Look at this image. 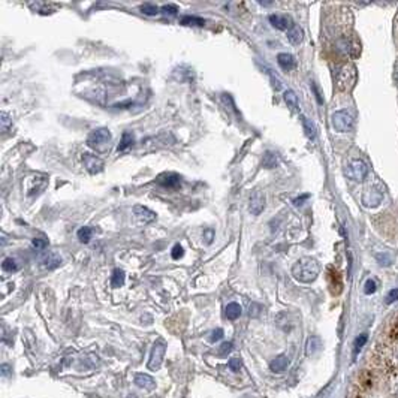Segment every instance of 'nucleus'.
I'll list each match as a JSON object with an SVG mask.
<instances>
[{
  "label": "nucleus",
  "mask_w": 398,
  "mask_h": 398,
  "mask_svg": "<svg viewBox=\"0 0 398 398\" xmlns=\"http://www.w3.org/2000/svg\"><path fill=\"white\" fill-rule=\"evenodd\" d=\"M369 174V168L363 160H352L346 166V175L354 181H363Z\"/></svg>",
  "instance_id": "obj_5"
},
{
  "label": "nucleus",
  "mask_w": 398,
  "mask_h": 398,
  "mask_svg": "<svg viewBox=\"0 0 398 398\" xmlns=\"http://www.w3.org/2000/svg\"><path fill=\"white\" fill-rule=\"evenodd\" d=\"M213 235H214V232H213L211 229H207V231H205V238H207V243H208V244L211 243V237H213Z\"/></svg>",
  "instance_id": "obj_41"
},
{
  "label": "nucleus",
  "mask_w": 398,
  "mask_h": 398,
  "mask_svg": "<svg viewBox=\"0 0 398 398\" xmlns=\"http://www.w3.org/2000/svg\"><path fill=\"white\" fill-rule=\"evenodd\" d=\"M397 300H398V289L390 291V294H388V297H387V304H393V303H396Z\"/></svg>",
  "instance_id": "obj_34"
},
{
  "label": "nucleus",
  "mask_w": 398,
  "mask_h": 398,
  "mask_svg": "<svg viewBox=\"0 0 398 398\" xmlns=\"http://www.w3.org/2000/svg\"><path fill=\"white\" fill-rule=\"evenodd\" d=\"M156 183L165 189H177L181 183V177L174 172H166V174H160Z\"/></svg>",
  "instance_id": "obj_9"
},
{
  "label": "nucleus",
  "mask_w": 398,
  "mask_h": 398,
  "mask_svg": "<svg viewBox=\"0 0 398 398\" xmlns=\"http://www.w3.org/2000/svg\"><path fill=\"white\" fill-rule=\"evenodd\" d=\"M367 340H369V336L367 334H361V336H358L357 337V340H355V345H354V352H355V355L357 354H360V351L366 346V343H367Z\"/></svg>",
  "instance_id": "obj_27"
},
{
  "label": "nucleus",
  "mask_w": 398,
  "mask_h": 398,
  "mask_svg": "<svg viewBox=\"0 0 398 398\" xmlns=\"http://www.w3.org/2000/svg\"><path fill=\"white\" fill-rule=\"evenodd\" d=\"M133 142H135V138H133V135L132 133H129V132H124L123 133V136H121V141H120V144H118V151H126L127 148H130L132 145H133Z\"/></svg>",
  "instance_id": "obj_21"
},
{
  "label": "nucleus",
  "mask_w": 398,
  "mask_h": 398,
  "mask_svg": "<svg viewBox=\"0 0 398 398\" xmlns=\"http://www.w3.org/2000/svg\"><path fill=\"white\" fill-rule=\"evenodd\" d=\"M181 24L183 25H192V27H202L205 24V21L199 16H190V15H186L181 18Z\"/></svg>",
  "instance_id": "obj_24"
},
{
  "label": "nucleus",
  "mask_w": 398,
  "mask_h": 398,
  "mask_svg": "<svg viewBox=\"0 0 398 398\" xmlns=\"http://www.w3.org/2000/svg\"><path fill=\"white\" fill-rule=\"evenodd\" d=\"M321 267L313 258H303L292 267V276L301 283H312L318 279Z\"/></svg>",
  "instance_id": "obj_1"
},
{
  "label": "nucleus",
  "mask_w": 398,
  "mask_h": 398,
  "mask_svg": "<svg viewBox=\"0 0 398 398\" xmlns=\"http://www.w3.org/2000/svg\"><path fill=\"white\" fill-rule=\"evenodd\" d=\"M1 267H3V270H4V271H7V273H15V271L18 270V265H16L15 259H10V258L4 259Z\"/></svg>",
  "instance_id": "obj_29"
},
{
  "label": "nucleus",
  "mask_w": 398,
  "mask_h": 398,
  "mask_svg": "<svg viewBox=\"0 0 398 398\" xmlns=\"http://www.w3.org/2000/svg\"><path fill=\"white\" fill-rule=\"evenodd\" d=\"M357 78H358L357 67L352 63L345 64L337 73V87H339V90L351 91L355 87V84H357Z\"/></svg>",
  "instance_id": "obj_2"
},
{
  "label": "nucleus",
  "mask_w": 398,
  "mask_h": 398,
  "mask_svg": "<svg viewBox=\"0 0 398 398\" xmlns=\"http://www.w3.org/2000/svg\"><path fill=\"white\" fill-rule=\"evenodd\" d=\"M331 123H333V127L334 130L340 132V133H345V132H349L354 126V118L349 112L346 111H337L333 114V118H331Z\"/></svg>",
  "instance_id": "obj_4"
},
{
  "label": "nucleus",
  "mask_w": 398,
  "mask_h": 398,
  "mask_svg": "<svg viewBox=\"0 0 398 398\" xmlns=\"http://www.w3.org/2000/svg\"><path fill=\"white\" fill-rule=\"evenodd\" d=\"M124 271L120 270V268H115L114 273H112V277H111V285L112 288H120L124 285Z\"/></svg>",
  "instance_id": "obj_23"
},
{
  "label": "nucleus",
  "mask_w": 398,
  "mask_h": 398,
  "mask_svg": "<svg viewBox=\"0 0 398 398\" xmlns=\"http://www.w3.org/2000/svg\"><path fill=\"white\" fill-rule=\"evenodd\" d=\"M270 22H271V25L276 27L277 30H289V28L292 27L289 18L285 16V15H279V13L270 15Z\"/></svg>",
  "instance_id": "obj_12"
},
{
  "label": "nucleus",
  "mask_w": 398,
  "mask_h": 398,
  "mask_svg": "<svg viewBox=\"0 0 398 398\" xmlns=\"http://www.w3.org/2000/svg\"><path fill=\"white\" fill-rule=\"evenodd\" d=\"M31 244H33V246H34L36 249H39V250H40V249L46 247V244H48V243H46L45 240H40V238H34V240L31 241Z\"/></svg>",
  "instance_id": "obj_35"
},
{
  "label": "nucleus",
  "mask_w": 398,
  "mask_h": 398,
  "mask_svg": "<svg viewBox=\"0 0 398 398\" xmlns=\"http://www.w3.org/2000/svg\"><path fill=\"white\" fill-rule=\"evenodd\" d=\"M48 262H52V264H48V265H46V268H48V270H54V268H55V267L60 264V259H58V258H51Z\"/></svg>",
  "instance_id": "obj_38"
},
{
  "label": "nucleus",
  "mask_w": 398,
  "mask_h": 398,
  "mask_svg": "<svg viewBox=\"0 0 398 398\" xmlns=\"http://www.w3.org/2000/svg\"><path fill=\"white\" fill-rule=\"evenodd\" d=\"M261 4H264V6H271L273 3H271V1H261Z\"/></svg>",
  "instance_id": "obj_42"
},
{
  "label": "nucleus",
  "mask_w": 398,
  "mask_h": 398,
  "mask_svg": "<svg viewBox=\"0 0 398 398\" xmlns=\"http://www.w3.org/2000/svg\"><path fill=\"white\" fill-rule=\"evenodd\" d=\"M220 349H222V354H229L232 349V343H223Z\"/></svg>",
  "instance_id": "obj_40"
},
{
  "label": "nucleus",
  "mask_w": 398,
  "mask_h": 398,
  "mask_svg": "<svg viewBox=\"0 0 398 398\" xmlns=\"http://www.w3.org/2000/svg\"><path fill=\"white\" fill-rule=\"evenodd\" d=\"M141 12H142L144 15L153 16V15H157V13H159V7H157L154 3H142V4H141Z\"/></svg>",
  "instance_id": "obj_26"
},
{
  "label": "nucleus",
  "mask_w": 398,
  "mask_h": 398,
  "mask_svg": "<svg viewBox=\"0 0 398 398\" xmlns=\"http://www.w3.org/2000/svg\"><path fill=\"white\" fill-rule=\"evenodd\" d=\"M321 346H322V343H321L319 337H310L309 342H307V346H306V354L307 355H315L321 349Z\"/></svg>",
  "instance_id": "obj_22"
},
{
  "label": "nucleus",
  "mask_w": 398,
  "mask_h": 398,
  "mask_svg": "<svg viewBox=\"0 0 398 398\" xmlns=\"http://www.w3.org/2000/svg\"><path fill=\"white\" fill-rule=\"evenodd\" d=\"M222 337H223V330L217 328V330L213 331V334H211V342H217V340H220Z\"/></svg>",
  "instance_id": "obj_36"
},
{
  "label": "nucleus",
  "mask_w": 398,
  "mask_h": 398,
  "mask_svg": "<svg viewBox=\"0 0 398 398\" xmlns=\"http://www.w3.org/2000/svg\"><path fill=\"white\" fill-rule=\"evenodd\" d=\"M376 289H378V283H376L373 279H370V280H367V282H366V285H364V292H366L367 295H372V294H375V292H376Z\"/></svg>",
  "instance_id": "obj_30"
},
{
  "label": "nucleus",
  "mask_w": 398,
  "mask_h": 398,
  "mask_svg": "<svg viewBox=\"0 0 398 398\" xmlns=\"http://www.w3.org/2000/svg\"><path fill=\"white\" fill-rule=\"evenodd\" d=\"M277 163H279V160H277L276 153H273V151H267V153L264 154V157H262V166H264V168L271 169V168H276Z\"/></svg>",
  "instance_id": "obj_20"
},
{
  "label": "nucleus",
  "mask_w": 398,
  "mask_h": 398,
  "mask_svg": "<svg viewBox=\"0 0 398 398\" xmlns=\"http://www.w3.org/2000/svg\"><path fill=\"white\" fill-rule=\"evenodd\" d=\"M82 162H84L85 169H87L90 174H99V172L103 169V162H102L97 156H94V154L84 153V154H82Z\"/></svg>",
  "instance_id": "obj_8"
},
{
  "label": "nucleus",
  "mask_w": 398,
  "mask_h": 398,
  "mask_svg": "<svg viewBox=\"0 0 398 398\" xmlns=\"http://www.w3.org/2000/svg\"><path fill=\"white\" fill-rule=\"evenodd\" d=\"M183 255H184V250H183V247H181L180 244H175V246H174V249H172V252H171V256H172V259H180V258H183Z\"/></svg>",
  "instance_id": "obj_32"
},
{
  "label": "nucleus",
  "mask_w": 398,
  "mask_h": 398,
  "mask_svg": "<svg viewBox=\"0 0 398 398\" xmlns=\"http://www.w3.org/2000/svg\"><path fill=\"white\" fill-rule=\"evenodd\" d=\"M277 63L282 69L285 70H292L295 66H297V60L292 54H288V52H280L277 55Z\"/></svg>",
  "instance_id": "obj_13"
},
{
  "label": "nucleus",
  "mask_w": 398,
  "mask_h": 398,
  "mask_svg": "<svg viewBox=\"0 0 398 398\" xmlns=\"http://www.w3.org/2000/svg\"><path fill=\"white\" fill-rule=\"evenodd\" d=\"M132 211H133L135 217H136L139 222H142V223H151V222L156 220V217H157L154 211H151L150 208H147V207H144V205H135V207L132 208Z\"/></svg>",
  "instance_id": "obj_10"
},
{
  "label": "nucleus",
  "mask_w": 398,
  "mask_h": 398,
  "mask_svg": "<svg viewBox=\"0 0 398 398\" xmlns=\"http://www.w3.org/2000/svg\"><path fill=\"white\" fill-rule=\"evenodd\" d=\"M160 10H162L166 16H175V15L178 13V7H177L175 4H166V6H163Z\"/></svg>",
  "instance_id": "obj_31"
},
{
  "label": "nucleus",
  "mask_w": 398,
  "mask_h": 398,
  "mask_svg": "<svg viewBox=\"0 0 398 398\" xmlns=\"http://www.w3.org/2000/svg\"><path fill=\"white\" fill-rule=\"evenodd\" d=\"M288 364H289V363H288V358L283 357V355H280V357H277L276 360L271 361L270 369H271V372H274V373H282V372L286 370Z\"/></svg>",
  "instance_id": "obj_16"
},
{
  "label": "nucleus",
  "mask_w": 398,
  "mask_h": 398,
  "mask_svg": "<svg viewBox=\"0 0 398 398\" xmlns=\"http://www.w3.org/2000/svg\"><path fill=\"white\" fill-rule=\"evenodd\" d=\"M312 88H313V91H315V96H316L318 102H319V103H324L322 94H321V91H319V88H318V85H316L315 82H312Z\"/></svg>",
  "instance_id": "obj_37"
},
{
  "label": "nucleus",
  "mask_w": 398,
  "mask_h": 398,
  "mask_svg": "<svg viewBox=\"0 0 398 398\" xmlns=\"http://www.w3.org/2000/svg\"><path fill=\"white\" fill-rule=\"evenodd\" d=\"M283 99H285V102H286V105L291 108V109H294V111H297L298 108H300V103H298V97H297V94L292 91V90H286L285 91V94H283Z\"/></svg>",
  "instance_id": "obj_19"
},
{
  "label": "nucleus",
  "mask_w": 398,
  "mask_h": 398,
  "mask_svg": "<svg viewBox=\"0 0 398 398\" xmlns=\"http://www.w3.org/2000/svg\"><path fill=\"white\" fill-rule=\"evenodd\" d=\"M91 234H93V229L91 228H88V226H82L81 229H78V238H79V241L81 243H84V244H87L88 241H90V238H91Z\"/></svg>",
  "instance_id": "obj_25"
},
{
  "label": "nucleus",
  "mask_w": 398,
  "mask_h": 398,
  "mask_svg": "<svg viewBox=\"0 0 398 398\" xmlns=\"http://www.w3.org/2000/svg\"><path fill=\"white\" fill-rule=\"evenodd\" d=\"M228 366H229V369H231L232 372H238L240 367H241V361H240L238 358H232V360L228 363Z\"/></svg>",
  "instance_id": "obj_33"
},
{
  "label": "nucleus",
  "mask_w": 398,
  "mask_h": 398,
  "mask_svg": "<svg viewBox=\"0 0 398 398\" xmlns=\"http://www.w3.org/2000/svg\"><path fill=\"white\" fill-rule=\"evenodd\" d=\"M135 385H138L139 388H144V390H153L156 384H154L153 378H150L148 375L139 373L135 376Z\"/></svg>",
  "instance_id": "obj_15"
},
{
  "label": "nucleus",
  "mask_w": 398,
  "mask_h": 398,
  "mask_svg": "<svg viewBox=\"0 0 398 398\" xmlns=\"http://www.w3.org/2000/svg\"><path fill=\"white\" fill-rule=\"evenodd\" d=\"M264 208H265V193L261 190H255L249 199V210L252 214L258 216L264 211Z\"/></svg>",
  "instance_id": "obj_7"
},
{
  "label": "nucleus",
  "mask_w": 398,
  "mask_h": 398,
  "mask_svg": "<svg viewBox=\"0 0 398 398\" xmlns=\"http://www.w3.org/2000/svg\"><path fill=\"white\" fill-rule=\"evenodd\" d=\"M225 315L229 321H235L241 316V306L238 303H231L225 309Z\"/></svg>",
  "instance_id": "obj_17"
},
{
  "label": "nucleus",
  "mask_w": 398,
  "mask_h": 398,
  "mask_svg": "<svg viewBox=\"0 0 398 398\" xmlns=\"http://www.w3.org/2000/svg\"><path fill=\"white\" fill-rule=\"evenodd\" d=\"M165 352H166V345L162 342V340H157L153 346V351H151V357H150V361H148V369L151 372L157 370L163 361V357H165Z\"/></svg>",
  "instance_id": "obj_6"
},
{
  "label": "nucleus",
  "mask_w": 398,
  "mask_h": 398,
  "mask_svg": "<svg viewBox=\"0 0 398 398\" xmlns=\"http://www.w3.org/2000/svg\"><path fill=\"white\" fill-rule=\"evenodd\" d=\"M309 198H310V195H307V193H306V195H303V196H300V198L294 199V204H295V205H303V204H304V201H306V199H309Z\"/></svg>",
  "instance_id": "obj_39"
},
{
  "label": "nucleus",
  "mask_w": 398,
  "mask_h": 398,
  "mask_svg": "<svg viewBox=\"0 0 398 398\" xmlns=\"http://www.w3.org/2000/svg\"><path fill=\"white\" fill-rule=\"evenodd\" d=\"M288 39H289V42L294 43V45L301 43L303 39H304V31H303V28H301L300 25H297V24H292V27L288 30Z\"/></svg>",
  "instance_id": "obj_14"
},
{
  "label": "nucleus",
  "mask_w": 398,
  "mask_h": 398,
  "mask_svg": "<svg viewBox=\"0 0 398 398\" xmlns=\"http://www.w3.org/2000/svg\"><path fill=\"white\" fill-rule=\"evenodd\" d=\"M109 141H111V132L106 127H100V129L93 130L87 138L88 147L96 148V150H102L105 145H108Z\"/></svg>",
  "instance_id": "obj_3"
},
{
  "label": "nucleus",
  "mask_w": 398,
  "mask_h": 398,
  "mask_svg": "<svg viewBox=\"0 0 398 398\" xmlns=\"http://www.w3.org/2000/svg\"><path fill=\"white\" fill-rule=\"evenodd\" d=\"M382 198H384L382 192L376 189H369L363 196V202L366 207H378L382 202Z\"/></svg>",
  "instance_id": "obj_11"
},
{
  "label": "nucleus",
  "mask_w": 398,
  "mask_h": 398,
  "mask_svg": "<svg viewBox=\"0 0 398 398\" xmlns=\"http://www.w3.org/2000/svg\"><path fill=\"white\" fill-rule=\"evenodd\" d=\"M301 123H303V127H304L306 135H307L312 141H315V139H316V127H315L313 121H310L306 115H301Z\"/></svg>",
  "instance_id": "obj_18"
},
{
  "label": "nucleus",
  "mask_w": 398,
  "mask_h": 398,
  "mask_svg": "<svg viewBox=\"0 0 398 398\" xmlns=\"http://www.w3.org/2000/svg\"><path fill=\"white\" fill-rule=\"evenodd\" d=\"M0 124H1V132H7L10 130L12 127V121H10V117L6 114V112H1V118H0Z\"/></svg>",
  "instance_id": "obj_28"
}]
</instances>
